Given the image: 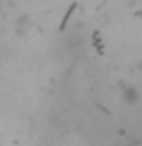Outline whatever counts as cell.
Segmentation results:
<instances>
[{
    "mask_svg": "<svg viewBox=\"0 0 142 146\" xmlns=\"http://www.w3.org/2000/svg\"><path fill=\"white\" fill-rule=\"evenodd\" d=\"M140 67H142V65H140Z\"/></svg>",
    "mask_w": 142,
    "mask_h": 146,
    "instance_id": "7a4b0ae2",
    "label": "cell"
},
{
    "mask_svg": "<svg viewBox=\"0 0 142 146\" xmlns=\"http://www.w3.org/2000/svg\"><path fill=\"white\" fill-rule=\"evenodd\" d=\"M121 98H123V102H125V104L134 107V104L138 102V98H140V92H138V88H136V86L125 84L123 88H121Z\"/></svg>",
    "mask_w": 142,
    "mask_h": 146,
    "instance_id": "6da1fadb",
    "label": "cell"
}]
</instances>
